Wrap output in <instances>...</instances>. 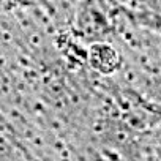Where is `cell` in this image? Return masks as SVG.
<instances>
[{
  "label": "cell",
  "instance_id": "6da1fadb",
  "mask_svg": "<svg viewBox=\"0 0 161 161\" xmlns=\"http://www.w3.org/2000/svg\"><path fill=\"white\" fill-rule=\"evenodd\" d=\"M86 62L97 74L112 76L120 71L123 65V57L111 41H97L89 44Z\"/></svg>",
  "mask_w": 161,
  "mask_h": 161
}]
</instances>
